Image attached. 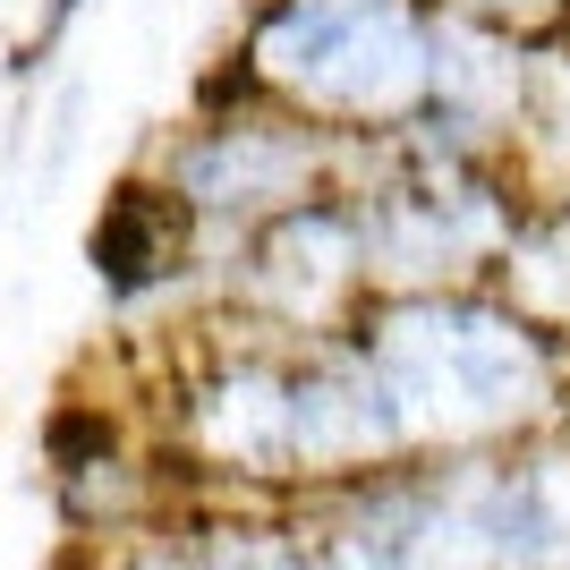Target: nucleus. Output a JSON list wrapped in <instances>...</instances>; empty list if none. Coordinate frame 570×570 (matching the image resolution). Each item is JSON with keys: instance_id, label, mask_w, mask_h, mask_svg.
<instances>
[{"instance_id": "7ed1b4c3", "label": "nucleus", "mask_w": 570, "mask_h": 570, "mask_svg": "<svg viewBox=\"0 0 570 570\" xmlns=\"http://www.w3.org/2000/svg\"><path fill=\"white\" fill-rule=\"evenodd\" d=\"M341 154H350V137H324V128H307V119L282 111V102L205 86V95H196V119H179L145 170H154L170 188V205L188 214L196 247H205V282H214V264L230 256V247H247L273 214L307 205L315 188H333Z\"/></svg>"}, {"instance_id": "0eeeda50", "label": "nucleus", "mask_w": 570, "mask_h": 570, "mask_svg": "<svg viewBox=\"0 0 570 570\" xmlns=\"http://www.w3.org/2000/svg\"><path fill=\"white\" fill-rule=\"evenodd\" d=\"M502 289L528 298V307L546 315L553 333L570 341V188H546L537 196V214H528L520 247L502 264Z\"/></svg>"}, {"instance_id": "f257e3e1", "label": "nucleus", "mask_w": 570, "mask_h": 570, "mask_svg": "<svg viewBox=\"0 0 570 570\" xmlns=\"http://www.w3.org/2000/svg\"><path fill=\"white\" fill-rule=\"evenodd\" d=\"M341 570H570V417L298 502Z\"/></svg>"}, {"instance_id": "1a4fd4ad", "label": "nucleus", "mask_w": 570, "mask_h": 570, "mask_svg": "<svg viewBox=\"0 0 570 570\" xmlns=\"http://www.w3.org/2000/svg\"><path fill=\"white\" fill-rule=\"evenodd\" d=\"M95 0H35V35H26V51H18V69H43L51 51L69 43V26L86 18Z\"/></svg>"}, {"instance_id": "f03ea898", "label": "nucleus", "mask_w": 570, "mask_h": 570, "mask_svg": "<svg viewBox=\"0 0 570 570\" xmlns=\"http://www.w3.org/2000/svg\"><path fill=\"white\" fill-rule=\"evenodd\" d=\"M443 0H247L205 86L298 111L324 137H392L426 111Z\"/></svg>"}, {"instance_id": "20e7f679", "label": "nucleus", "mask_w": 570, "mask_h": 570, "mask_svg": "<svg viewBox=\"0 0 570 570\" xmlns=\"http://www.w3.org/2000/svg\"><path fill=\"white\" fill-rule=\"evenodd\" d=\"M247 333H333L375 298V264H366V222L350 188H315L307 205L273 214L247 247L214 264L205 282Z\"/></svg>"}, {"instance_id": "39448f33", "label": "nucleus", "mask_w": 570, "mask_h": 570, "mask_svg": "<svg viewBox=\"0 0 570 570\" xmlns=\"http://www.w3.org/2000/svg\"><path fill=\"white\" fill-rule=\"evenodd\" d=\"M69 570H341L315 546L298 511H264V502H179L170 520L119 546H86Z\"/></svg>"}, {"instance_id": "423d86ee", "label": "nucleus", "mask_w": 570, "mask_h": 570, "mask_svg": "<svg viewBox=\"0 0 570 570\" xmlns=\"http://www.w3.org/2000/svg\"><path fill=\"white\" fill-rule=\"evenodd\" d=\"M86 264H95L102 298L119 315H145L154 298H179V289L205 282V247H196L188 214L170 205V188L154 170H128L102 196L95 230H86Z\"/></svg>"}, {"instance_id": "6e6552de", "label": "nucleus", "mask_w": 570, "mask_h": 570, "mask_svg": "<svg viewBox=\"0 0 570 570\" xmlns=\"http://www.w3.org/2000/svg\"><path fill=\"white\" fill-rule=\"evenodd\" d=\"M460 18H485V26H511V35H546V26L570 18V0H443Z\"/></svg>"}]
</instances>
